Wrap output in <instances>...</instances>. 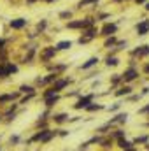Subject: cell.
I'll use <instances>...</instances> for the list:
<instances>
[{
  "label": "cell",
  "mask_w": 149,
  "mask_h": 151,
  "mask_svg": "<svg viewBox=\"0 0 149 151\" xmlns=\"http://www.w3.org/2000/svg\"><path fill=\"white\" fill-rule=\"evenodd\" d=\"M117 32V27L114 25V23H107L104 28H102V35H107V37H111V35H114Z\"/></svg>",
  "instance_id": "obj_1"
},
{
  "label": "cell",
  "mask_w": 149,
  "mask_h": 151,
  "mask_svg": "<svg viewBox=\"0 0 149 151\" xmlns=\"http://www.w3.org/2000/svg\"><path fill=\"white\" fill-rule=\"evenodd\" d=\"M148 32H149V21L144 19V21H140V23L137 25V34H139V35H146Z\"/></svg>",
  "instance_id": "obj_2"
},
{
  "label": "cell",
  "mask_w": 149,
  "mask_h": 151,
  "mask_svg": "<svg viewBox=\"0 0 149 151\" xmlns=\"http://www.w3.org/2000/svg\"><path fill=\"white\" fill-rule=\"evenodd\" d=\"M93 100V95H88V97H84V99H81L77 104H75V109H82V107H88V104Z\"/></svg>",
  "instance_id": "obj_3"
},
{
  "label": "cell",
  "mask_w": 149,
  "mask_h": 151,
  "mask_svg": "<svg viewBox=\"0 0 149 151\" xmlns=\"http://www.w3.org/2000/svg\"><path fill=\"white\" fill-rule=\"evenodd\" d=\"M27 25V19H23V18H19V19H12L11 21V27L14 28V30H19V28H23Z\"/></svg>",
  "instance_id": "obj_4"
},
{
  "label": "cell",
  "mask_w": 149,
  "mask_h": 151,
  "mask_svg": "<svg viewBox=\"0 0 149 151\" xmlns=\"http://www.w3.org/2000/svg\"><path fill=\"white\" fill-rule=\"evenodd\" d=\"M133 55H135V56H148L149 55V46H140V47H137V49L133 51Z\"/></svg>",
  "instance_id": "obj_5"
},
{
  "label": "cell",
  "mask_w": 149,
  "mask_h": 151,
  "mask_svg": "<svg viewBox=\"0 0 149 151\" xmlns=\"http://www.w3.org/2000/svg\"><path fill=\"white\" fill-rule=\"evenodd\" d=\"M135 77H137V70H135V69H128V70L123 74V79H125V81H133Z\"/></svg>",
  "instance_id": "obj_6"
},
{
  "label": "cell",
  "mask_w": 149,
  "mask_h": 151,
  "mask_svg": "<svg viewBox=\"0 0 149 151\" xmlns=\"http://www.w3.org/2000/svg\"><path fill=\"white\" fill-rule=\"evenodd\" d=\"M54 53H56V47H47V49H44L42 58H44V60H49V58L54 56Z\"/></svg>",
  "instance_id": "obj_7"
},
{
  "label": "cell",
  "mask_w": 149,
  "mask_h": 151,
  "mask_svg": "<svg viewBox=\"0 0 149 151\" xmlns=\"http://www.w3.org/2000/svg\"><path fill=\"white\" fill-rule=\"evenodd\" d=\"M67 84H69V81H67V79H62V81H56V83H54V86H53V90H54V91L58 93V91H60L62 88H65Z\"/></svg>",
  "instance_id": "obj_8"
},
{
  "label": "cell",
  "mask_w": 149,
  "mask_h": 151,
  "mask_svg": "<svg viewBox=\"0 0 149 151\" xmlns=\"http://www.w3.org/2000/svg\"><path fill=\"white\" fill-rule=\"evenodd\" d=\"M70 47H72V42L70 40H62V42L56 44V49H62V51L63 49H70Z\"/></svg>",
  "instance_id": "obj_9"
},
{
  "label": "cell",
  "mask_w": 149,
  "mask_h": 151,
  "mask_svg": "<svg viewBox=\"0 0 149 151\" xmlns=\"http://www.w3.org/2000/svg\"><path fill=\"white\" fill-rule=\"evenodd\" d=\"M97 62H98V58H90L86 63H82V69H90V67H93V65H97Z\"/></svg>",
  "instance_id": "obj_10"
},
{
  "label": "cell",
  "mask_w": 149,
  "mask_h": 151,
  "mask_svg": "<svg viewBox=\"0 0 149 151\" xmlns=\"http://www.w3.org/2000/svg\"><path fill=\"white\" fill-rule=\"evenodd\" d=\"M130 91H132V88H128V86H125V88H121V90H117V91H116V95H117V97H121V95H128Z\"/></svg>",
  "instance_id": "obj_11"
},
{
  "label": "cell",
  "mask_w": 149,
  "mask_h": 151,
  "mask_svg": "<svg viewBox=\"0 0 149 151\" xmlns=\"http://www.w3.org/2000/svg\"><path fill=\"white\" fill-rule=\"evenodd\" d=\"M58 100V95H53V97H47L46 99V106H53L54 102Z\"/></svg>",
  "instance_id": "obj_12"
},
{
  "label": "cell",
  "mask_w": 149,
  "mask_h": 151,
  "mask_svg": "<svg viewBox=\"0 0 149 151\" xmlns=\"http://www.w3.org/2000/svg\"><path fill=\"white\" fill-rule=\"evenodd\" d=\"M119 146H121L123 150H130V148H132V144H130L128 141H125V139H121V141H119Z\"/></svg>",
  "instance_id": "obj_13"
},
{
  "label": "cell",
  "mask_w": 149,
  "mask_h": 151,
  "mask_svg": "<svg viewBox=\"0 0 149 151\" xmlns=\"http://www.w3.org/2000/svg\"><path fill=\"white\" fill-rule=\"evenodd\" d=\"M117 63H119V60H117V58H114V56H112V58H111V56L107 58V65H109V67H111V65L114 67V65H117Z\"/></svg>",
  "instance_id": "obj_14"
},
{
  "label": "cell",
  "mask_w": 149,
  "mask_h": 151,
  "mask_svg": "<svg viewBox=\"0 0 149 151\" xmlns=\"http://www.w3.org/2000/svg\"><path fill=\"white\" fill-rule=\"evenodd\" d=\"M19 90H21L23 93H34V88H32V86H27V84H23Z\"/></svg>",
  "instance_id": "obj_15"
},
{
  "label": "cell",
  "mask_w": 149,
  "mask_h": 151,
  "mask_svg": "<svg viewBox=\"0 0 149 151\" xmlns=\"http://www.w3.org/2000/svg\"><path fill=\"white\" fill-rule=\"evenodd\" d=\"M67 119V114H58V116H54V121H58V123H62V121H65Z\"/></svg>",
  "instance_id": "obj_16"
},
{
  "label": "cell",
  "mask_w": 149,
  "mask_h": 151,
  "mask_svg": "<svg viewBox=\"0 0 149 151\" xmlns=\"http://www.w3.org/2000/svg\"><path fill=\"white\" fill-rule=\"evenodd\" d=\"M112 44H116V39H114V37L111 35V37L105 40V47H109V46H112Z\"/></svg>",
  "instance_id": "obj_17"
},
{
  "label": "cell",
  "mask_w": 149,
  "mask_h": 151,
  "mask_svg": "<svg viewBox=\"0 0 149 151\" xmlns=\"http://www.w3.org/2000/svg\"><path fill=\"white\" fill-rule=\"evenodd\" d=\"M70 16H72L70 11H63V12H60V18H70Z\"/></svg>",
  "instance_id": "obj_18"
},
{
  "label": "cell",
  "mask_w": 149,
  "mask_h": 151,
  "mask_svg": "<svg viewBox=\"0 0 149 151\" xmlns=\"http://www.w3.org/2000/svg\"><path fill=\"white\" fill-rule=\"evenodd\" d=\"M97 0H81L79 2V7H82V5H86V4H95Z\"/></svg>",
  "instance_id": "obj_19"
},
{
  "label": "cell",
  "mask_w": 149,
  "mask_h": 151,
  "mask_svg": "<svg viewBox=\"0 0 149 151\" xmlns=\"http://www.w3.org/2000/svg\"><path fill=\"white\" fill-rule=\"evenodd\" d=\"M88 109H90V111H100V109H102V106H90Z\"/></svg>",
  "instance_id": "obj_20"
},
{
  "label": "cell",
  "mask_w": 149,
  "mask_h": 151,
  "mask_svg": "<svg viewBox=\"0 0 149 151\" xmlns=\"http://www.w3.org/2000/svg\"><path fill=\"white\" fill-rule=\"evenodd\" d=\"M37 28L39 30H44V28H46V21H40V23L37 25Z\"/></svg>",
  "instance_id": "obj_21"
},
{
  "label": "cell",
  "mask_w": 149,
  "mask_h": 151,
  "mask_svg": "<svg viewBox=\"0 0 149 151\" xmlns=\"http://www.w3.org/2000/svg\"><path fill=\"white\" fill-rule=\"evenodd\" d=\"M140 113H149V106H146L144 109H140Z\"/></svg>",
  "instance_id": "obj_22"
},
{
  "label": "cell",
  "mask_w": 149,
  "mask_h": 151,
  "mask_svg": "<svg viewBox=\"0 0 149 151\" xmlns=\"http://www.w3.org/2000/svg\"><path fill=\"white\" fill-rule=\"evenodd\" d=\"M135 2H137V4H144L146 0H135Z\"/></svg>",
  "instance_id": "obj_23"
},
{
  "label": "cell",
  "mask_w": 149,
  "mask_h": 151,
  "mask_svg": "<svg viewBox=\"0 0 149 151\" xmlns=\"http://www.w3.org/2000/svg\"><path fill=\"white\" fill-rule=\"evenodd\" d=\"M144 70H146V72H149V63L146 65V69H144Z\"/></svg>",
  "instance_id": "obj_24"
},
{
  "label": "cell",
  "mask_w": 149,
  "mask_h": 151,
  "mask_svg": "<svg viewBox=\"0 0 149 151\" xmlns=\"http://www.w3.org/2000/svg\"><path fill=\"white\" fill-rule=\"evenodd\" d=\"M2 46H4V40H2V39H0V49H2Z\"/></svg>",
  "instance_id": "obj_25"
},
{
  "label": "cell",
  "mask_w": 149,
  "mask_h": 151,
  "mask_svg": "<svg viewBox=\"0 0 149 151\" xmlns=\"http://www.w3.org/2000/svg\"><path fill=\"white\" fill-rule=\"evenodd\" d=\"M27 2H28V4H34V2H37V0H27Z\"/></svg>",
  "instance_id": "obj_26"
},
{
  "label": "cell",
  "mask_w": 149,
  "mask_h": 151,
  "mask_svg": "<svg viewBox=\"0 0 149 151\" xmlns=\"http://www.w3.org/2000/svg\"><path fill=\"white\" fill-rule=\"evenodd\" d=\"M146 9H148V11H149V2H148V4H146Z\"/></svg>",
  "instance_id": "obj_27"
},
{
  "label": "cell",
  "mask_w": 149,
  "mask_h": 151,
  "mask_svg": "<svg viewBox=\"0 0 149 151\" xmlns=\"http://www.w3.org/2000/svg\"><path fill=\"white\" fill-rule=\"evenodd\" d=\"M46 2H54V0H46Z\"/></svg>",
  "instance_id": "obj_28"
},
{
  "label": "cell",
  "mask_w": 149,
  "mask_h": 151,
  "mask_svg": "<svg viewBox=\"0 0 149 151\" xmlns=\"http://www.w3.org/2000/svg\"><path fill=\"white\" fill-rule=\"evenodd\" d=\"M114 2H121V0H114Z\"/></svg>",
  "instance_id": "obj_29"
},
{
  "label": "cell",
  "mask_w": 149,
  "mask_h": 151,
  "mask_svg": "<svg viewBox=\"0 0 149 151\" xmlns=\"http://www.w3.org/2000/svg\"><path fill=\"white\" fill-rule=\"evenodd\" d=\"M126 151H133V150H126Z\"/></svg>",
  "instance_id": "obj_30"
}]
</instances>
